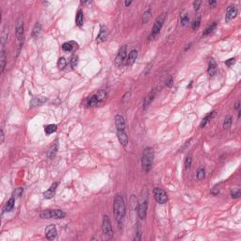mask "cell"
I'll use <instances>...</instances> for the list:
<instances>
[{"mask_svg": "<svg viewBox=\"0 0 241 241\" xmlns=\"http://www.w3.org/2000/svg\"><path fill=\"white\" fill-rule=\"evenodd\" d=\"M113 209L115 219L118 223V226L119 228H122L124 220V216H125V203H124L123 197L120 194H117L115 196Z\"/></svg>", "mask_w": 241, "mask_h": 241, "instance_id": "6da1fadb", "label": "cell"}, {"mask_svg": "<svg viewBox=\"0 0 241 241\" xmlns=\"http://www.w3.org/2000/svg\"><path fill=\"white\" fill-rule=\"evenodd\" d=\"M155 158V152L154 149L151 147H146L143 150L141 156V167L142 170L145 172H149L152 169L153 163Z\"/></svg>", "mask_w": 241, "mask_h": 241, "instance_id": "7a4b0ae2", "label": "cell"}, {"mask_svg": "<svg viewBox=\"0 0 241 241\" xmlns=\"http://www.w3.org/2000/svg\"><path fill=\"white\" fill-rule=\"evenodd\" d=\"M166 18H167V13H161L157 18H156L154 26H153L152 33L149 35V37H148V40H149V41H153V40H155L156 37H157V35L159 34L160 30H161L164 23H165V21H166Z\"/></svg>", "mask_w": 241, "mask_h": 241, "instance_id": "3957f363", "label": "cell"}, {"mask_svg": "<svg viewBox=\"0 0 241 241\" xmlns=\"http://www.w3.org/2000/svg\"><path fill=\"white\" fill-rule=\"evenodd\" d=\"M106 98H107V92L105 91H99L98 92H96V93L90 96V97L87 99L86 105L88 107L99 106V105H101L102 103H104Z\"/></svg>", "mask_w": 241, "mask_h": 241, "instance_id": "277c9868", "label": "cell"}, {"mask_svg": "<svg viewBox=\"0 0 241 241\" xmlns=\"http://www.w3.org/2000/svg\"><path fill=\"white\" fill-rule=\"evenodd\" d=\"M40 217L42 219H60L66 217V213L62 210H43L41 212Z\"/></svg>", "mask_w": 241, "mask_h": 241, "instance_id": "5b68a950", "label": "cell"}, {"mask_svg": "<svg viewBox=\"0 0 241 241\" xmlns=\"http://www.w3.org/2000/svg\"><path fill=\"white\" fill-rule=\"evenodd\" d=\"M102 231L104 235L107 238H110L113 236V230H112V225L108 216H104L103 223H102Z\"/></svg>", "mask_w": 241, "mask_h": 241, "instance_id": "8992f818", "label": "cell"}, {"mask_svg": "<svg viewBox=\"0 0 241 241\" xmlns=\"http://www.w3.org/2000/svg\"><path fill=\"white\" fill-rule=\"evenodd\" d=\"M147 207H148L147 196L141 197V199H140V201H139V203L138 204V215L139 217V219H146Z\"/></svg>", "mask_w": 241, "mask_h": 241, "instance_id": "52a82bcc", "label": "cell"}, {"mask_svg": "<svg viewBox=\"0 0 241 241\" xmlns=\"http://www.w3.org/2000/svg\"><path fill=\"white\" fill-rule=\"evenodd\" d=\"M24 19L22 16H19V18L16 23V36L20 42L19 46L21 47L24 42Z\"/></svg>", "mask_w": 241, "mask_h": 241, "instance_id": "ba28073f", "label": "cell"}, {"mask_svg": "<svg viewBox=\"0 0 241 241\" xmlns=\"http://www.w3.org/2000/svg\"><path fill=\"white\" fill-rule=\"evenodd\" d=\"M153 193H154V197H155V201L158 203L164 204L168 202V195L166 193V191L162 189V188L155 187L154 191H153Z\"/></svg>", "mask_w": 241, "mask_h": 241, "instance_id": "9c48e42d", "label": "cell"}, {"mask_svg": "<svg viewBox=\"0 0 241 241\" xmlns=\"http://www.w3.org/2000/svg\"><path fill=\"white\" fill-rule=\"evenodd\" d=\"M125 58H126V45H123L120 47L117 57L115 59V64L117 66H120L123 63Z\"/></svg>", "mask_w": 241, "mask_h": 241, "instance_id": "30bf717a", "label": "cell"}, {"mask_svg": "<svg viewBox=\"0 0 241 241\" xmlns=\"http://www.w3.org/2000/svg\"><path fill=\"white\" fill-rule=\"evenodd\" d=\"M45 235L48 240H54L57 236V228L54 224H50L45 229Z\"/></svg>", "mask_w": 241, "mask_h": 241, "instance_id": "8fae6325", "label": "cell"}, {"mask_svg": "<svg viewBox=\"0 0 241 241\" xmlns=\"http://www.w3.org/2000/svg\"><path fill=\"white\" fill-rule=\"evenodd\" d=\"M115 125L117 128V132L119 131H124L125 130V122L122 115H116L115 117Z\"/></svg>", "mask_w": 241, "mask_h": 241, "instance_id": "7c38bea8", "label": "cell"}, {"mask_svg": "<svg viewBox=\"0 0 241 241\" xmlns=\"http://www.w3.org/2000/svg\"><path fill=\"white\" fill-rule=\"evenodd\" d=\"M238 15V9L235 6H230L228 7L226 10V15H225V21L226 23L230 22L232 19H234L235 16Z\"/></svg>", "mask_w": 241, "mask_h": 241, "instance_id": "4fadbf2b", "label": "cell"}, {"mask_svg": "<svg viewBox=\"0 0 241 241\" xmlns=\"http://www.w3.org/2000/svg\"><path fill=\"white\" fill-rule=\"evenodd\" d=\"M61 47H62V50L65 52H73L77 49L78 45H77V42H75V41H70V42H64Z\"/></svg>", "mask_w": 241, "mask_h": 241, "instance_id": "5bb4252c", "label": "cell"}, {"mask_svg": "<svg viewBox=\"0 0 241 241\" xmlns=\"http://www.w3.org/2000/svg\"><path fill=\"white\" fill-rule=\"evenodd\" d=\"M57 187H58V183H53L51 185V187L48 188V189L43 193V197H45V199H51L53 198L55 196V193H56V189H57Z\"/></svg>", "mask_w": 241, "mask_h": 241, "instance_id": "9a60e30c", "label": "cell"}, {"mask_svg": "<svg viewBox=\"0 0 241 241\" xmlns=\"http://www.w3.org/2000/svg\"><path fill=\"white\" fill-rule=\"evenodd\" d=\"M217 71H218V69H217V63H216V61L214 59H211L209 63H208L207 73H208V75H209L210 77H213V76L217 74Z\"/></svg>", "mask_w": 241, "mask_h": 241, "instance_id": "2e32d148", "label": "cell"}, {"mask_svg": "<svg viewBox=\"0 0 241 241\" xmlns=\"http://www.w3.org/2000/svg\"><path fill=\"white\" fill-rule=\"evenodd\" d=\"M107 35H108V31L107 29V27L102 26L101 29H100L99 34L97 36V42H104L107 40Z\"/></svg>", "mask_w": 241, "mask_h": 241, "instance_id": "e0dca14e", "label": "cell"}, {"mask_svg": "<svg viewBox=\"0 0 241 241\" xmlns=\"http://www.w3.org/2000/svg\"><path fill=\"white\" fill-rule=\"evenodd\" d=\"M117 136L119 139V141L120 142L123 146H126L128 143V136L124 131H119L117 132Z\"/></svg>", "mask_w": 241, "mask_h": 241, "instance_id": "ac0fdd59", "label": "cell"}, {"mask_svg": "<svg viewBox=\"0 0 241 241\" xmlns=\"http://www.w3.org/2000/svg\"><path fill=\"white\" fill-rule=\"evenodd\" d=\"M216 114H217V112L214 110V111H212V112H209V113H208L205 117H204L203 120H202V122H201V124H200V127H204L207 124V123L208 122H210V120L215 117L216 116Z\"/></svg>", "mask_w": 241, "mask_h": 241, "instance_id": "d6986e66", "label": "cell"}, {"mask_svg": "<svg viewBox=\"0 0 241 241\" xmlns=\"http://www.w3.org/2000/svg\"><path fill=\"white\" fill-rule=\"evenodd\" d=\"M47 101V99L45 97H33L30 102V106L33 107H39L42 106L43 103H45Z\"/></svg>", "mask_w": 241, "mask_h": 241, "instance_id": "ffe728a7", "label": "cell"}, {"mask_svg": "<svg viewBox=\"0 0 241 241\" xmlns=\"http://www.w3.org/2000/svg\"><path fill=\"white\" fill-rule=\"evenodd\" d=\"M138 59V51L137 50H132L129 55H128V59H127V65H133L134 62L136 61V59Z\"/></svg>", "mask_w": 241, "mask_h": 241, "instance_id": "44dd1931", "label": "cell"}, {"mask_svg": "<svg viewBox=\"0 0 241 241\" xmlns=\"http://www.w3.org/2000/svg\"><path fill=\"white\" fill-rule=\"evenodd\" d=\"M14 203H15V198L14 197H13V198H10L6 203L5 206H4V208H3V213L4 212H10V211L13 210V207H14Z\"/></svg>", "mask_w": 241, "mask_h": 241, "instance_id": "7402d4cb", "label": "cell"}, {"mask_svg": "<svg viewBox=\"0 0 241 241\" xmlns=\"http://www.w3.org/2000/svg\"><path fill=\"white\" fill-rule=\"evenodd\" d=\"M83 22H84V14H83V10H78L77 14H76V18H75V23L77 26L81 27L83 26Z\"/></svg>", "mask_w": 241, "mask_h": 241, "instance_id": "603a6c76", "label": "cell"}, {"mask_svg": "<svg viewBox=\"0 0 241 241\" xmlns=\"http://www.w3.org/2000/svg\"><path fill=\"white\" fill-rule=\"evenodd\" d=\"M6 66V55L4 49H1V54H0V68H1V74L5 70Z\"/></svg>", "mask_w": 241, "mask_h": 241, "instance_id": "cb8c5ba5", "label": "cell"}, {"mask_svg": "<svg viewBox=\"0 0 241 241\" xmlns=\"http://www.w3.org/2000/svg\"><path fill=\"white\" fill-rule=\"evenodd\" d=\"M57 129H58V126L56 124H48V125L45 127V132L46 135H51L55 133L57 131Z\"/></svg>", "mask_w": 241, "mask_h": 241, "instance_id": "d4e9b609", "label": "cell"}, {"mask_svg": "<svg viewBox=\"0 0 241 241\" xmlns=\"http://www.w3.org/2000/svg\"><path fill=\"white\" fill-rule=\"evenodd\" d=\"M217 27V23L216 22H214V23H212L210 26H208L206 29H205V30L203 31V36H207V35H209V34H211L213 31L215 30V29Z\"/></svg>", "mask_w": 241, "mask_h": 241, "instance_id": "484cf974", "label": "cell"}, {"mask_svg": "<svg viewBox=\"0 0 241 241\" xmlns=\"http://www.w3.org/2000/svg\"><path fill=\"white\" fill-rule=\"evenodd\" d=\"M41 29H42L41 24H40V23H36L34 27H33V30H32V37H34V38L38 37L39 34H40V32H41Z\"/></svg>", "mask_w": 241, "mask_h": 241, "instance_id": "4316f807", "label": "cell"}, {"mask_svg": "<svg viewBox=\"0 0 241 241\" xmlns=\"http://www.w3.org/2000/svg\"><path fill=\"white\" fill-rule=\"evenodd\" d=\"M232 120H233V118H232L231 115L226 116V118L224 119V123H223V128L224 129L227 130V129L230 128L231 124H232Z\"/></svg>", "mask_w": 241, "mask_h": 241, "instance_id": "83f0119b", "label": "cell"}, {"mask_svg": "<svg viewBox=\"0 0 241 241\" xmlns=\"http://www.w3.org/2000/svg\"><path fill=\"white\" fill-rule=\"evenodd\" d=\"M58 147H59V145H58V141H56L54 145L52 146L51 149L49 150V153H48V156H49L50 158H53L54 156H55L56 153H57V151H58Z\"/></svg>", "mask_w": 241, "mask_h": 241, "instance_id": "f1b7e54d", "label": "cell"}, {"mask_svg": "<svg viewBox=\"0 0 241 241\" xmlns=\"http://www.w3.org/2000/svg\"><path fill=\"white\" fill-rule=\"evenodd\" d=\"M151 15H152V13H151V10H147L145 13H143V16H142V23L143 24H147L148 22L150 21L151 19Z\"/></svg>", "mask_w": 241, "mask_h": 241, "instance_id": "f546056e", "label": "cell"}, {"mask_svg": "<svg viewBox=\"0 0 241 241\" xmlns=\"http://www.w3.org/2000/svg\"><path fill=\"white\" fill-rule=\"evenodd\" d=\"M197 179L198 180H203L205 178V170L203 168H200L198 171H197Z\"/></svg>", "mask_w": 241, "mask_h": 241, "instance_id": "4dcf8cb0", "label": "cell"}, {"mask_svg": "<svg viewBox=\"0 0 241 241\" xmlns=\"http://www.w3.org/2000/svg\"><path fill=\"white\" fill-rule=\"evenodd\" d=\"M140 238H141V230H140L139 224L137 223L136 231H135V235H134V239H135V240H140Z\"/></svg>", "mask_w": 241, "mask_h": 241, "instance_id": "1f68e13d", "label": "cell"}, {"mask_svg": "<svg viewBox=\"0 0 241 241\" xmlns=\"http://www.w3.org/2000/svg\"><path fill=\"white\" fill-rule=\"evenodd\" d=\"M67 66V61L64 58H59V61H58V67L59 70H63L64 68Z\"/></svg>", "mask_w": 241, "mask_h": 241, "instance_id": "d6a6232c", "label": "cell"}, {"mask_svg": "<svg viewBox=\"0 0 241 241\" xmlns=\"http://www.w3.org/2000/svg\"><path fill=\"white\" fill-rule=\"evenodd\" d=\"M201 25V17L200 16H198L195 20H194V22L192 23V26H191V29H193V30H196V29H199V26Z\"/></svg>", "mask_w": 241, "mask_h": 241, "instance_id": "836d02e7", "label": "cell"}, {"mask_svg": "<svg viewBox=\"0 0 241 241\" xmlns=\"http://www.w3.org/2000/svg\"><path fill=\"white\" fill-rule=\"evenodd\" d=\"M77 63H78V57L76 55H74L71 59L70 65H71L72 68H75L76 66H77Z\"/></svg>", "mask_w": 241, "mask_h": 241, "instance_id": "e575fe53", "label": "cell"}, {"mask_svg": "<svg viewBox=\"0 0 241 241\" xmlns=\"http://www.w3.org/2000/svg\"><path fill=\"white\" fill-rule=\"evenodd\" d=\"M240 195H241L240 188H238V189H234V190L231 191V196H232L233 199H238V198H239V197H240Z\"/></svg>", "mask_w": 241, "mask_h": 241, "instance_id": "d590c367", "label": "cell"}, {"mask_svg": "<svg viewBox=\"0 0 241 241\" xmlns=\"http://www.w3.org/2000/svg\"><path fill=\"white\" fill-rule=\"evenodd\" d=\"M24 192V188L23 187H17L15 188V190L13 191V197L16 199V198H19L20 196L23 194Z\"/></svg>", "mask_w": 241, "mask_h": 241, "instance_id": "8d00e7d4", "label": "cell"}, {"mask_svg": "<svg viewBox=\"0 0 241 241\" xmlns=\"http://www.w3.org/2000/svg\"><path fill=\"white\" fill-rule=\"evenodd\" d=\"M188 22H189V17H188V15L184 14L182 17H181V25H182L183 26H185L187 25Z\"/></svg>", "mask_w": 241, "mask_h": 241, "instance_id": "74e56055", "label": "cell"}, {"mask_svg": "<svg viewBox=\"0 0 241 241\" xmlns=\"http://www.w3.org/2000/svg\"><path fill=\"white\" fill-rule=\"evenodd\" d=\"M191 164H192V157L191 156H187L186 160H185V168L189 169L191 167Z\"/></svg>", "mask_w": 241, "mask_h": 241, "instance_id": "f35d334b", "label": "cell"}, {"mask_svg": "<svg viewBox=\"0 0 241 241\" xmlns=\"http://www.w3.org/2000/svg\"><path fill=\"white\" fill-rule=\"evenodd\" d=\"M201 4H202V1H200V0H196V1H194V3H193V7H194V10H195V11H198V10H199Z\"/></svg>", "mask_w": 241, "mask_h": 241, "instance_id": "ab89813d", "label": "cell"}, {"mask_svg": "<svg viewBox=\"0 0 241 241\" xmlns=\"http://www.w3.org/2000/svg\"><path fill=\"white\" fill-rule=\"evenodd\" d=\"M166 84L169 88H171L172 85H173V77H172V76H169V78L166 81Z\"/></svg>", "mask_w": 241, "mask_h": 241, "instance_id": "60d3db41", "label": "cell"}, {"mask_svg": "<svg viewBox=\"0 0 241 241\" xmlns=\"http://www.w3.org/2000/svg\"><path fill=\"white\" fill-rule=\"evenodd\" d=\"M235 63V59H230L225 61V64L228 67H231L232 65H234Z\"/></svg>", "mask_w": 241, "mask_h": 241, "instance_id": "b9f144b4", "label": "cell"}, {"mask_svg": "<svg viewBox=\"0 0 241 241\" xmlns=\"http://www.w3.org/2000/svg\"><path fill=\"white\" fill-rule=\"evenodd\" d=\"M219 193V189L218 188V186H216V187H213V189L211 190V194L216 196V195H218Z\"/></svg>", "mask_w": 241, "mask_h": 241, "instance_id": "7bdbcfd3", "label": "cell"}, {"mask_svg": "<svg viewBox=\"0 0 241 241\" xmlns=\"http://www.w3.org/2000/svg\"><path fill=\"white\" fill-rule=\"evenodd\" d=\"M216 4H217V2L215 0H209V1H208V5H209L211 8H214L216 6Z\"/></svg>", "mask_w": 241, "mask_h": 241, "instance_id": "ee69618b", "label": "cell"}, {"mask_svg": "<svg viewBox=\"0 0 241 241\" xmlns=\"http://www.w3.org/2000/svg\"><path fill=\"white\" fill-rule=\"evenodd\" d=\"M129 97H130V92H126L125 95L123 96V102H124V101H125V100H127V99H129Z\"/></svg>", "mask_w": 241, "mask_h": 241, "instance_id": "f6af8a7d", "label": "cell"}, {"mask_svg": "<svg viewBox=\"0 0 241 241\" xmlns=\"http://www.w3.org/2000/svg\"><path fill=\"white\" fill-rule=\"evenodd\" d=\"M235 109H238V110H239L240 109V102L239 101H238L235 103Z\"/></svg>", "mask_w": 241, "mask_h": 241, "instance_id": "bcb514c9", "label": "cell"}, {"mask_svg": "<svg viewBox=\"0 0 241 241\" xmlns=\"http://www.w3.org/2000/svg\"><path fill=\"white\" fill-rule=\"evenodd\" d=\"M0 142L1 143L4 142V131H3V129H1V141Z\"/></svg>", "mask_w": 241, "mask_h": 241, "instance_id": "7dc6e473", "label": "cell"}, {"mask_svg": "<svg viewBox=\"0 0 241 241\" xmlns=\"http://www.w3.org/2000/svg\"><path fill=\"white\" fill-rule=\"evenodd\" d=\"M131 4H132V1H125V2H124V5H125L126 7L130 6Z\"/></svg>", "mask_w": 241, "mask_h": 241, "instance_id": "c3c4849f", "label": "cell"}, {"mask_svg": "<svg viewBox=\"0 0 241 241\" xmlns=\"http://www.w3.org/2000/svg\"><path fill=\"white\" fill-rule=\"evenodd\" d=\"M81 4H83V5H89V4H91V1H89V2H81Z\"/></svg>", "mask_w": 241, "mask_h": 241, "instance_id": "681fc988", "label": "cell"}, {"mask_svg": "<svg viewBox=\"0 0 241 241\" xmlns=\"http://www.w3.org/2000/svg\"><path fill=\"white\" fill-rule=\"evenodd\" d=\"M238 120L240 119V117H241V110L239 109V110H238Z\"/></svg>", "mask_w": 241, "mask_h": 241, "instance_id": "f907efd6", "label": "cell"}]
</instances>
